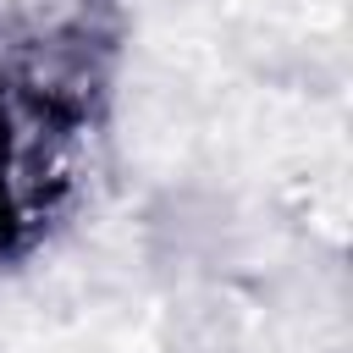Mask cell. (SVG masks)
<instances>
[{
    "mask_svg": "<svg viewBox=\"0 0 353 353\" xmlns=\"http://www.w3.org/2000/svg\"><path fill=\"white\" fill-rule=\"evenodd\" d=\"M110 77V0H55L0 44V259H28L83 204Z\"/></svg>",
    "mask_w": 353,
    "mask_h": 353,
    "instance_id": "cell-1",
    "label": "cell"
}]
</instances>
